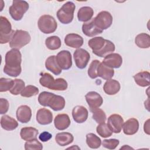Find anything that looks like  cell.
<instances>
[{"label":"cell","instance_id":"obj_45","mask_svg":"<svg viewBox=\"0 0 150 150\" xmlns=\"http://www.w3.org/2000/svg\"><path fill=\"white\" fill-rule=\"evenodd\" d=\"M9 104L8 101L5 99L1 98H0V114H4L8 111Z\"/></svg>","mask_w":150,"mask_h":150},{"label":"cell","instance_id":"obj_31","mask_svg":"<svg viewBox=\"0 0 150 150\" xmlns=\"http://www.w3.org/2000/svg\"><path fill=\"white\" fill-rule=\"evenodd\" d=\"M105 40L101 36L95 37L88 40V45L93 50V52H97L104 46Z\"/></svg>","mask_w":150,"mask_h":150},{"label":"cell","instance_id":"obj_37","mask_svg":"<svg viewBox=\"0 0 150 150\" xmlns=\"http://www.w3.org/2000/svg\"><path fill=\"white\" fill-rule=\"evenodd\" d=\"M91 112H93V119L95 120L97 123L101 124L105 122L107 118L106 114L103 110L98 108L91 111Z\"/></svg>","mask_w":150,"mask_h":150},{"label":"cell","instance_id":"obj_10","mask_svg":"<svg viewBox=\"0 0 150 150\" xmlns=\"http://www.w3.org/2000/svg\"><path fill=\"white\" fill-rule=\"evenodd\" d=\"M85 98L91 111L99 108L103 103L102 97L96 91H89L86 94Z\"/></svg>","mask_w":150,"mask_h":150},{"label":"cell","instance_id":"obj_47","mask_svg":"<svg viewBox=\"0 0 150 150\" xmlns=\"http://www.w3.org/2000/svg\"><path fill=\"white\" fill-rule=\"evenodd\" d=\"M149 119H148L144 124V132L147 134L148 135H149Z\"/></svg>","mask_w":150,"mask_h":150},{"label":"cell","instance_id":"obj_17","mask_svg":"<svg viewBox=\"0 0 150 150\" xmlns=\"http://www.w3.org/2000/svg\"><path fill=\"white\" fill-rule=\"evenodd\" d=\"M83 38L76 33L67 34L64 38L65 44L72 48H80L83 45Z\"/></svg>","mask_w":150,"mask_h":150},{"label":"cell","instance_id":"obj_34","mask_svg":"<svg viewBox=\"0 0 150 150\" xmlns=\"http://www.w3.org/2000/svg\"><path fill=\"white\" fill-rule=\"evenodd\" d=\"M55 79L49 73H44L41 74V77L39 79L40 84L44 87L51 89L52 87Z\"/></svg>","mask_w":150,"mask_h":150},{"label":"cell","instance_id":"obj_35","mask_svg":"<svg viewBox=\"0 0 150 150\" xmlns=\"http://www.w3.org/2000/svg\"><path fill=\"white\" fill-rule=\"evenodd\" d=\"M96 131L100 136L103 138L109 137L112 134V131L105 122L99 124L96 128Z\"/></svg>","mask_w":150,"mask_h":150},{"label":"cell","instance_id":"obj_8","mask_svg":"<svg viewBox=\"0 0 150 150\" xmlns=\"http://www.w3.org/2000/svg\"><path fill=\"white\" fill-rule=\"evenodd\" d=\"M73 57L76 66L80 69H84L90 59L89 53L86 50L81 48H79L75 50L73 54Z\"/></svg>","mask_w":150,"mask_h":150},{"label":"cell","instance_id":"obj_40","mask_svg":"<svg viewBox=\"0 0 150 150\" xmlns=\"http://www.w3.org/2000/svg\"><path fill=\"white\" fill-rule=\"evenodd\" d=\"M53 94V93L47 91H43L40 93L38 96L39 103L43 107H48L49 102Z\"/></svg>","mask_w":150,"mask_h":150},{"label":"cell","instance_id":"obj_42","mask_svg":"<svg viewBox=\"0 0 150 150\" xmlns=\"http://www.w3.org/2000/svg\"><path fill=\"white\" fill-rule=\"evenodd\" d=\"M100 63V62L98 60H94L90 63V67L88 69V75L91 79H94L98 77L97 74V67Z\"/></svg>","mask_w":150,"mask_h":150},{"label":"cell","instance_id":"obj_1","mask_svg":"<svg viewBox=\"0 0 150 150\" xmlns=\"http://www.w3.org/2000/svg\"><path fill=\"white\" fill-rule=\"evenodd\" d=\"M5 61L4 72L5 74L13 77H16L21 74L22 54L18 49H12L8 51L5 54Z\"/></svg>","mask_w":150,"mask_h":150},{"label":"cell","instance_id":"obj_13","mask_svg":"<svg viewBox=\"0 0 150 150\" xmlns=\"http://www.w3.org/2000/svg\"><path fill=\"white\" fill-rule=\"evenodd\" d=\"M88 110L86 107L82 105H77L72 110V117L77 123H83L88 118Z\"/></svg>","mask_w":150,"mask_h":150},{"label":"cell","instance_id":"obj_7","mask_svg":"<svg viewBox=\"0 0 150 150\" xmlns=\"http://www.w3.org/2000/svg\"><path fill=\"white\" fill-rule=\"evenodd\" d=\"M112 16L107 11H101L94 18L96 25L101 30H104L111 26L112 23Z\"/></svg>","mask_w":150,"mask_h":150},{"label":"cell","instance_id":"obj_19","mask_svg":"<svg viewBox=\"0 0 150 150\" xmlns=\"http://www.w3.org/2000/svg\"><path fill=\"white\" fill-rule=\"evenodd\" d=\"M70 119L66 114H58L54 120V124L56 128L61 131L67 129L70 126Z\"/></svg>","mask_w":150,"mask_h":150},{"label":"cell","instance_id":"obj_24","mask_svg":"<svg viewBox=\"0 0 150 150\" xmlns=\"http://www.w3.org/2000/svg\"><path fill=\"white\" fill-rule=\"evenodd\" d=\"M135 82L140 87L149 86L150 84V73L147 71L138 73L134 76Z\"/></svg>","mask_w":150,"mask_h":150},{"label":"cell","instance_id":"obj_14","mask_svg":"<svg viewBox=\"0 0 150 150\" xmlns=\"http://www.w3.org/2000/svg\"><path fill=\"white\" fill-rule=\"evenodd\" d=\"M36 121L40 125H48L53 121L52 112L46 108L39 109L36 113Z\"/></svg>","mask_w":150,"mask_h":150},{"label":"cell","instance_id":"obj_3","mask_svg":"<svg viewBox=\"0 0 150 150\" xmlns=\"http://www.w3.org/2000/svg\"><path fill=\"white\" fill-rule=\"evenodd\" d=\"M29 7V4L25 1L14 0L9 8V12L15 21H21Z\"/></svg>","mask_w":150,"mask_h":150},{"label":"cell","instance_id":"obj_4","mask_svg":"<svg viewBox=\"0 0 150 150\" xmlns=\"http://www.w3.org/2000/svg\"><path fill=\"white\" fill-rule=\"evenodd\" d=\"M30 39V36L28 32L23 30H16L9 42V46L12 49L19 50L28 45Z\"/></svg>","mask_w":150,"mask_h":150},{"label":"cell","instance_id":"obj_6","mask_svg":"<svg viewBox=\"0 0 150 150\" xmlns=\"http://www.w3.org/2000/svg\"><path fill=\"white\" fill-rule=\"evenodd\" d=\"M15 31L12 29V26L8 19L3 16L0 17V43L5 44L11 41Z\"/></svg>","mask_w":150,"mask_h":150},{"label":"cell","instance_id":"obj_26","mask_svg":"<svg viewBox=\"0 0 150 150\" xmlns=\"http://www.w3.org/2000/svg\"><path fill=\"white\" fill-rule=\"evenodd\" d=\"M1 126L5 130L12 131L18 127V123L11 117L4 115L1 118Z\"/></svg>","mask_w":150,"mask_h":150},{"label":"cell","instance_id":"obj_22","mask_svg":"<svg viewBox=\"0 0 150 150\" xmlns=\"http://www.w3.org/2000/svg\"><path fill=\"white\" fill-rule=\"evenodd\" d=\"M46 69L55 75H59L62 73V69L59 67L56 60V56L52 55L49 56L45 62Z\"/></svg>","mask_w":150,"mask_h":150},{"label":"cell","instance_id":"obj_44","mask_svg":"<svg viewBox=\"0 0 150 150\" xmlns=\"http://www.w3.org/2000/svg\"><path fill=\"white\" fill-rule=\"evenodd\" d=\"M120 141L117 139H104L102 142V145L103 147L108 149H114L118 145Z\"/></svg>","mask_w":150,"mask_h":150},{"label":"cell","instance_id":"obj_23","mask_svg":"<svg viewBox=\"0 0 150 150\" xmlns=\"http://www.w3.org/2000/svg\"><path fill=\"white\" fill-rule=\"evenodd\" d=\"M97 74L98 77H100L104 80L111 79L114 74V70L103 63H100L97 67Z\"/></svg>","mask_w":150,"mask_h":150},{"label":"cell","instance_id":"obj_33","mask_svg":"<svg viewBox=\"0 0 150 150\" xmlns=\"http://www.w3.org/2000/svg\"><path fill=\"white\" fill-rule=\"evenodd\" d=\"M86 143L90 148L97 149L101 144V140L96 134L89 133L86 135Z\"/></svg>","mask_w":150,"mask_h":150},{"label":"cell","instance_id":"obj_11","mask_svg":"<svg viewBox=\"0 0 150 150\" xmlns=\"http://www.w3.org/2000/svg\"><path fill=\"white\" fill-rule=\"evenodd\" d=\"M124 122V120L120 115L114 114L108 117L107 125L112 132L118 134L121 131Z\"/></svg>","mask_w":150,"mask_h":150},{"label":"cell","instance_id":"obj_36","mask_svg":"<svg viewBox=\"0 0 150 150\" xmlns=\"http://www.w3.org/2000/svg\"><path fill=\"white\" fill-rule=\"evenodd\" d=\"M14 83L12 88L9 90L10 93L13 95H18L21 93L22 90L25 87V82L22 79H16L13 80Z\"/></svg>","mask_w":150,"mask_h":150},{"label":"cell","instance_id":"obj_18","mask_svg":"<svg viewBox=\"0 0 150 150\" xmlns=\"http://www.w3.org/2000/svg\"><path fill=\"white\" fill-rule=\"evenodd\" d=\"M123 132L125 135H132L136 134L139 129V122L137 119L131 118L124 122Z\"/></svg>","mask_w":150,"mask_h":150},{"label":"cell","instance_id":"obj_12","mask_svg":"<svg viewBox=\"0 0 150 150\" xmlns=\"http://www.w3.org/2000/svg\"><path fill=\"white\" fill-rule=\"evenodd\" d=\"M102 63L110 68L118 69L122 65V58L120 54L112 53L106 56Z\"/></svg>","mask_w":150,"mask_h":150},{"label":"cell","instance_id":"obj_32","mask_svg":"<svg viewBox=\"0 0 150 150\" xmlns=\"http://www.w3.org/2000/svg\"><path fill=\"white\" fill-rule=\"evenodd\" d=\"M62 42L60 39L57 36H52L48 37L45 40V45L47 49L51 50H54L59 49Z\"/></svg>","mask_w":150,"mask_h":150},{"label":"cell","instance_id":"obj_21","mask_svg":"<svg viewBox=\"0 0 150 150\" xmlns=\"http://www.w3.org/2000/svg\"><path fill=\"white\" fill-rule=\"evenodd\" d=\"M65 106V100L62 96L53 94L50 98L48 107L52 108L53 111H57L63 110Z\"/></svg>","mask_w":150,"mask_h":150},{"label":"cell","instance_id":"obj_25","mask_svg":"<svg viewBox=\"0 0 150 150\" xmlns=\"http://www.w3.org/2000/svg\"><path fill=\"white\" fill-rule=\"evenodd\" d=\"M73 140L74 137L73 135L67 132L57 133L55 137V141L56 143L61 146H64L70 144L73 142Z\"/></svg>","mask_w":150,"mask_h":150},{"label":"cell","instance_id":"obj_29","mask_svg":"<svg viewBox=\"0 0 150 150\" xmlns=\"http://www.w3.org/2000/svg\"><path fill=\"white\" fill-rule=\"evenodd\" d=\"M115 49V46L114 44L111 41L106 39L104 46L100 50L97 52H93V53L98 57H105L108 54H111L113 52H114Z\"/></svg>","mask_w":150,"mask_h":150},{"label":"cell","instance_id":"obj_43","mask_svg":"<svg viewBox=\"0 0 150 150\" xmlns=\"http://www.w3.org/2000/svg\"><path fill=\"white\" fill-rule=\"evenodd\" d=\"M25 149L26 150L29 149H39L41 150L43 149L42 144L37 140L35 139L29 141H26L25 144Z\"/></svg>","mask_w":150,"mask_h":150},{"label":"cell","instance_id":"obj_20","mask_svg":"<svg viewBox=\"0 0 150 150\" xmlns=\"http://www.w3.org/2000/svg\"><path fill=\"white\" fill-rule=\"evenodd\" d=\"M120 83L115 80L109 79L105 81L103 86L104 92L108 95H114L120 90Z\"/></svg>","mask_w":150,"mask_h":150},{"label":"cell","instance_id":"obj_15","mask_svg":"<svg viewBox=\"0 0 150 150\" xmlns=\"http://www.w3.org/2000/svg\"><path fill=\"white\" fill-rule=\"evenodd\" d=\"M32 117V111L30 108L26 105L19 107L16 110L17 120L21 123L28 122Z\"/></svg>","mask_w":150,"mask_h":150},{"label":"cell","instance_id":"obj_16","mask_svg":"<svg viewBox=\"0 0 150 150\" xmlns=\"http://www.w3.org/2000/svg\"><path fill=\"white\" fill-rule=\"evenodd\" d=\"M82 31L87 36L93 37L101 33L103 30L99 29L96 25L94 22V19H92L90 21L83 23L82 26Z\"/></svg>","mask_w":150,"mask_h":150},{"label":"cell","instance_id":"obj_28","mask_svg":"<svg viewBox=\"0 0 150 150\" xmlns=\"http://www.w3.org/2000/svg\"><path fill=\"white\" fill-rule=\"evenodd\" d=\"M94 15L93 9L89 6L81 7L77 12L78 20L80 22H86L91 19Z\"/></svg>","mask_w":150,"mask_h":150},{"label":"cell","instance_id":"obj_5","mask_svg":"<svg viewBox=\"0 0 150 150\" xmlns=\"http://www.w3.org/2000/svg\"><path fill=\"white\" fill-rule=\"evenodd\" d=\"M38 25L39 30L45 34L54 32L57 28V23L55 19L49 15L41 16L38 20Z\"/></svg>","mask_w":150,"mask_h":150},{"label":"cell","instance_id":"obj_2","mask_svg":"<svg viewBox=\"0 0 150 150\" xmlns=\"http://www.w3.org/2000/svg\"><path fill=\"white\" fill-rule=\"evenodd\" d=\"M76 8L74 4L68 1L57 12V17L59 21L63 24H69L72 22L74 17V12Z\"/></svg>","mask_w":150,"mask_h":150},{"label":"cell","instance_id":"obj_30","mask_svg":"<svg viewBox=\"0 0 150 150\" xmlns=\"http://www.w3.org/2000/svg\"><path fill=\"white\" fill-rule=\"evenodd\" d=\"M135 43L136 45L139 48L147 49L150 46V36L149 35L142 33L138 34L135 39Z\"/></svg>","mask_w":150,"mask_h":150},{"label":"cell","instance_id":"obj_41","mask_svg":"<svg viewBox=\"0 0 150 150\" xmlns=\"http://www.w3.org/2000/svg\"><path fill=\"white\" fill-rule=\"evenodd\" d=\"M67 82L63 78H58L54 80V84L50 90L64 91L67 88Z\"/></svg>","mask_w":150,"mask_h":150},{"label":"cell","instance_id":"obj_38","mask_svg":"<svg viewBox=\"0 0 150 150\" xmlns=\"http://www.w3.org/2000/svg\"><path fill=\"white\" fill-rule=\"evenodd\" d=\"M39 93V89L35 86L28 85L26 86L21 93L22 97H30L36 96Z\"/></svg>","mask_w":150,"mask_h":150},{"label":"cell","instance_id":"obj_46","mask_svg":"<svg viewBox=\"0 0 150 150\" xmlns=\"http://www.w3.org/2000/svg\"><path fill=\"white\" fill-rule=\"evenodd\" d=\"M52 137V135L50 132L47 131H43L39 135V139L42 142H46L50 139Z\"/></svg>","mask_w":150,"mask_h":150},{"label":"cell","instance_id":"obj_27","mask_svg":"<svg viewBox=\"0 0 150 150\" xmlns=\"http://www.w3.org/2000/svg\"><path fill=\"white\" fill-rule=\"evenodd\" d=\"M38 130L33 127H24L21 129L20 135L22 139L26 141H29L37 138Z\"/></svg>","mask_w":150,"mask_h":150},{"label":"cell","instance_id":"obj_9","mask_svg":"<svg viewBox=\"0 0 150 150\" xmlns=\"http://www.w3.org/2000/svg\"><path fill=\"white\" fill-rule=\"evenodd\" d=\"M56 60L59 67L63 70H68L72 66L71 55L68 50H62L56 56Z\"/></svg>","mask_w":150,"mask_h":150},{"label":"cell","instance_id":"obj_39","mask_svg":"<svg viewBox=\"0 0 150 150\" xmlns=\"http://www.w3.org/2000/svg\"><path fill=\"white\" fill-rule=\"evenodd\" d=\"M14 83L13 80L11 79L2 77L0 79V92H5L9 91L13 87Z\"/></svg>","mask_w":150,"mask_h":150}]
</instances>
